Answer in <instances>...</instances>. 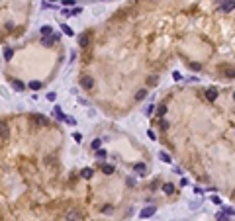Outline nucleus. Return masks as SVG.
<instances>
[{
	"label": "nucleus",
	"mask_w": 235,
	"mask_h": 221,
	"mask_svg": "<svg viewBox=\"0 0 235 221\" xmlns=\"http://www.w3.org/2000/svg\"><path fill=\"white\" fill-rule=\"evenodd\" d=\"M218 221H229V217H227V213H219V215H218Z\"/></svg>",
	"instance_id": "nucleus-25"
},
{
	"label": "nucleus",
	"mask_w": 235,
	"mask_h": 221,
	"mask_svg": "<svg viewBox=\"0 0 235 221\" xmlns=\"http://www.w3.org/2000/svg\"><path fill=\"white\" fill-rule=\"evenodd\" d=\"M96 157H98L100 160H104V159H106V151H104V149H98V151H96Z\"/></svg>",
	"instance_id": "nucleus-21"
},
{
	"label": "nucleus",
	"mask_w": 235,
	"mask_h": 221,
	"mask_svg": "<svg viewBox=\"0 0 235 221\" xmlns=\"http://www.w3.org/2000/svg\"><path fill=\"white\" fill-rule=\"evenodd\" d=\"M49 2H57V0H49Z\"/></svg>",
	"instance_id": "nucleus-33"
},
{
	"label": "nucleus",
	"mask_w": 235,
	"mask_h": 221,
	"mask_svg": "<svg viewBox=\"0 0 235 221\" xmlns=\"http://www.w3.org/2000/svg\"><path fill=\"white\" fill-rule=\"evenodd\" d=\"M153 112H155V106H153V104H149V106L145 108V115H151Z\"/></svg>",
	"instance_id": "nucleus-23"
},
{
	"label": "nucleus",
	"mask_w": 235,
	"mask_h": 221,
	"mask_svg": "<svg viewBox=\"0 0 235 221\" xmlns=\"http://www.w3.org/2000/svg\"><path fill=\"white\" fill-rule=\"evenodd\" d=\"M92 174H94V170L92 168H82V170H80V176H82V178H92Z\"/></svg>",
	"instance_id": "nucleus-10"
},
{
	"label": "nucleus",
	"mask_w": 235,
	"mask_h": 221,
	"mask_svg": "<svg viewBox=\"0 0 235 221\" xmlns=\"http://www.w3.org/2000/svg\"><path fill=\"white\" fill-rule=\"evenodd\" d=\"M78 43H80V47H84V45H88V35H80V39H78Z\"/></svg>",
	"instance_id": "nucleus-20"
},
{
	"label": "nucleus",
	"mask_w": 235,
	"mask_h": 221,
	"mask_svg": "<svg viewBox=\"0 0 235 221\" xmlns=\"http://www.w3.org/2000/svg\"><path fill=\"white\" fill-rule=\"evenodd\" d=\"M102 172H104V174H114V166L112 165H102Z\"/></svg>",
	"instance_id": "nucleus-13"
},
{
	"label": "nucleus",
	"mask_w": 235,
	"mask_h": 221,
	"mask_svg": "<svg viewBox=\"0 0 235 221\" xmlns=\"http://www.w3.org/2000/svg\"><path fill=\"white\" fill-rule=\"evenodd\" d=\"M80 219H82V215H80L78 209H71V211H67V215H65V221H80Z\"/></svg>",
	"instance_id": "nucleus-1"
},
{
	"label": "nucleus",
	"mask_w": 235,
	"mask_h": 221,
	"mask_svg": "<svg viewBox=\"0 0 235 221\" xmlns=\"http://www.w3.org/2000/svg\"><path fill=\"white\" fill-rule=\"evenodd\" d=\"M206 98H208L210 102H216V98H218V88H208V90H206Z\"/></svg>",
	"instance_id": "nucleus-8"
},
{
	"label": "nucleus",
	"mask_w": 235,
	"mask_h": 221,
	"mask_svg": "<svg viewBox=\"0 0 235 221\" xmlns=\"http://www.w3.org/2000/svg\"><path fill=\"white\" fill-rule=\"evenodd\" d=\"M65 121H67V123H71V125H77L75 117H69V115H65Z\"/></svg>",
	"instance_id": "nucleus-28"
},
{
	"label": "nucleus",
	"mask_w": 235,
	"mask_h": 221,
	"mask_svg": "<svg viewBox=\"0 0 235 221\" xmlns=\"http://www.w3.org/2000/svg\"><path fill=\"white\" fill-rule=\"evenodd\" d=\"M216 2H218V4H223V2H225V0H216Z\"/></svg>",
	"instance_id": "nucleus-32"
},
{
	"label": "nucleus",
	"mask_w": 235,
	"mask_h": 221,
	"mask_svg": "<svg viewBox=\"0 0 235 221\" xmlns=\"http://www.w3.org/2000/svg\"><path fill=\"white\" fill-rule=\"evenodd\" d=\"M12 55H14V49L6 47V49H4V59H6V61H10V59H12Z\"/></svg>",
	"instance_id": "nucleus-16"
},
{
	"label": "nucleus",
	"mask_w": 235,
	"mask_h": 221,
	"mask_svg": "<svg viewBox=\"0 0 235 221\" xmlns=\"http://www.w3.org/2000/svg\"><path fill=\"white\" fill-rule=\"evenodd\" d=\"M102 211H104V213H108V215H110V213L114 211V208H112V205H104V208H102Z\"/></svg>",
	"instance_id": "nucleus-24"
},
{
	"label": "nucleus",
	"mask_w": 235,
	"mask_h": 221,
	"mask_svg": "<svg viewBox=\"0 0 235 221\" xmlns=\"http://www.w3.org/2000/svg\"><path fill=\"white\" fill-rule=\"evenodd\" d=\"M53 114H55V117H57V120H63V121H65V115H63V112H61V108H59V106H55Z\"/></svg>",
	"instance_id": "nucleus-14"
},
{
	"label": "nucleus",
	"mask_w": 235,
	"mask_h": 221,
	"mask_svg": "<svg viewBox=\"0 0 235 221\" xmlns=\"http://www.w3.org/2000/svg\"><path fill=\"white\" fill-rule=\"evenodd\" d=\"M10 84H12L14 90H18V92H24V88H26V84L22 82L20 78H10Z\"/></svg>",
	"instance_id": "nucleus-2"
},
{
	"label": "nucleus",
	"mask_w": 235,
	"mask_h": 221,
	"mask_svg": "<svg viewBox=\"0 0 235 221\" xmlns=\"http://www.w3.org/2000/svg\"><path fill=\"white\" fill-rule=\"evenodd\" d=\"M100 145H102V141H100V139H94V141L90 143V147H92L94 151H98V149H100Z\"/></svg>",
	"instance_id": "nucleus-19"
},
{
	"label": "nucleus",
	"mask_w": 235,
	"mask_h": 221,
	"mask_svg": "<svg viewBox=\"0 0 235 221\" xmlns=\"http://www.w3.org/2000/svg\"><path fill=\"white\" fill-rule=\"evenodd\" d=\"M155 211H157V208H155V205H151V208H143L139 215H141V217L145 219V217H151V215H153V213H155Z\"/></svg>",
	"instance_id": "nucleus-7"
},
{
	"label": "nucleus",
	"mask_w": 235,
	"mask_h": 221,
	"mask_svg": "<svg viewBox=\"0 0 235 221\" xmlns=\"http://www.w3.org/2000/svg\"><path fill=\"white\" fill-rule=\"evenodd\" d=\"M133 172L139 174V176H145V174H147V166H145L143 163H135V165H133Z\"/></svg>",
	"instance_id": "nucleus-3"
},
{
	"label": "nucleus",
	"mask_w": 235,
	"mask_h": 221,
	"mask_svg": "<svg viewBox=\"0 0 235 221\" xmlns=\"http://www.w3.org/2000/svg\"><path fill=\"white\" fill-rule=\"evenodd\" d=\"M233 100H235V92H233Z\"/></svg>",
	"instance_id": "nucleus-34"
},
{
	"label": "nucleus",
	"mask_w": 235,
	"mask_h": 221,
	"mask_svg": "<svg viewBox=\"0 0 235 221\" xmlns=\"http://www.w3.org/2000/svg\"><path fill=\"white\" fill-rule=\"evenodd\" d=\"M61 2H63V6H72V4H75V0H61Z\"/></svg>",
	"instance_id": "nucleus-31"
},
{
	"label": "nucleus",
	"mask_w": 235,
	"mask_h": 221,
	"mask_svg": "<svg viewBox=\"0 0 235 221\" xmlns=\"http://www.w3.org/2000/svg\"><path fill=\"white\" fill-rule=\"evenodd\" d=\"M145 96H147V90H145V88H143V90H139V92L135 94V100H137V102H141V100H143Z\"/></svg>",
	"instance_id": "nucleus-17"
},
{
	"label": "nucleus",
	"mask_w": 235,
	"mask_h": 221,
	"mask_svg": "<svg viewBox=\"0 0 235 221\" xmlns=\"http://www.w3.org/2000/svg\"><path fill=\"white\" fill-rule=\"evenodd\" d=\"M39 33H41V37H51L55 32H53V27H51V26H41Z\"/></svg>",
	"instance_id": "nucleus-5"
},
{
	"label": "nucleus",
	"mask_w": 235,
	"mask_h": 221,
	"mask_svg": "<svg viewBox=\"0 0 235 221\" xmlns=\"http://www.w3.org/2000/svg\"><path fill=\"white\" fill-rule=\"evenodd\" d=\"M33 120H35V121H39V123H47V120H45V117H43V115H35Z\"/></svg>",
	"instance_id": "nucleus-27"
},
{
	"label": "nucleus",
	"mask_w": 235,
	"mask_h": 221,
	"mask_svg": "<svg viewBox=\"0 0 235 221\" xmlns=\"http://www.w3.org/2000/svg\"><path fill=\"white\" fill-rule=\"evenodd\" d=\"M172 78H174V80H182V75H180L178 71H174V72H172Z\"/></svg>",
	"instance_id": "nucleus-30"
},
{
	"label": "nucleus",
	"mask_w": 235,
	"mask_h": 221,
	"mask_svg": "<svg viewBox=\"0 0 235 221\" xmlns=\"http://www.w3.org/2000/svg\"><path fill=\"white\" fill-rule=\"evenodd\" d=\"M225 76L227 78H235V69H225Z\"/></svg>",
	"instance_id": "nucleus-22"
},
{
	"label": "nucleus",
	"mask_w": 235,
	"mask_h": 221,
	"mask_svg": "<svg viewBox=\"0 0 235 221\" xmlns=\"http://www.w3.org/2000/svg\"><path fill=\"white\" fill-rule=\"evenodd\" d=\"M6 137H8V123L0 121V139H6Z\"/></svg>",
	"instance_id": "nucleus-9"
},
{
	"label": "nucleus",
	"mask_w": 235,
	"mask_h": 221,
	"mask_svg": "<svg viewBox=\"0 0 235 221\" xmlns=\"http://www.w3.org/2000/svg\"><path fill=\"white\" fill-rule=\"evenodd\" d=\"M163 192L167 194V196H171V194H174V186H172V184H163Z\"/></svg>",
	"instance_id": "nucleus-11"
},
{
	"label": "nucleus",
	"mask_w": 235,
	"mask_h": 221,
	"mask_svg": "<svg viewBox=\"0 0 235 221\" xmlns=\"http://www.w3.org/2000/svg\"><path fill=\"white\" fill-rule=\"evenodd\" d=\"M80 86H82V88H84V90H90V88L94 86V80H92L90 76H84L82 80H80Z\"/></svg>",
	"instance_id": "nucleus-6"
},
{
	"label": "nucleus",
	"mask_w": 235,
	"mask_h": 221,
	"mask_svg": "<svg viewBox=\"0 0 235 221\" xmlns=\"http://www.w3.org/2000/svg\"><path fill=\"white\" fill-rule=\"evenodd\" d=\"M61 32H63L65 35H71V37L75 35V32H72V27H69L67 24H61Z\"/></svg>",
	"instance_id": "nucleus-12"
},
{
	"label": "nucleus",
	"mask_w": 235,
	"mask_h": 221,
	"mask_svg": "<svg viewBox=\"0 0 235 221\" xmlns=\"http://www.w3.org/2000/svg\"><path fill=\"white\" fill-rule=\"evenodd\" d=\"M219 10H222V12H231V10H235V0H227V2H223L222 6H219Z\"/></svg>",
	"instance_id": "nucleus-4"
},
{
	"label": "nucleus",
	"mask_w": 235,
	"mask_h": 221,
	"mask_svg": "<svg viewBox=\"0 0 235 221\" xmlns=\"http://www.w3.org/2000/svg\"><path fill=\"white\" fill-rule=\"evenodd\" d=\"M159 157H161V160H165V163H171V160H172V159L168 157V155H167L165 151H161V153H159Z\"/></svg>",
	"instance_id": "nucleus-18"
},
{
	"label": "nucleus",
	"mask_w": 235,
	"mask_h": 221,
	"mask_svg": "<svg viewBox=\"0 0 235 221\" xmlns=\"http://www.w3.org/2000/svg\"><path fill=\"white\" fill-rule=\"evenodd\" d=\"M157 114H159V115H165V114H167V106H165V104L159 106V112H157Z\"/></svg>",
	"instance_id": "nucleus-26"
},
{
	"label": "nucleus",
	"mask_w": 235,
	"mask_h": 221,
	"mask_svg": "<svg viewBox=\"0 0 235 221\" xmlns=\"http://www.w3.org/2000/svg\"><path fill=\"white\" fill-rule=\"evenodd\" d=\"M55 98H57L55 92H49V94H47V100H49V102H55Z\"/></svg>",
	"instance_id": "nucleus-29"
},
{
	"label": "nucleus",
	"mask_w": 235,
	"mask_h": 221,
	"mask_svg": "<svg viewBox=\"0 0 235 221\" xmlns=\"http://www.w3.org/2000/svg\"><path fill=\"white\" fill-rule=\"evenodd\" d=\"M28 86L32 88V90H39V88H41V82H39V80H32V82H29Z\"/></svg>",
	"instance_id": "nucleus-15"
}]
</instances>
